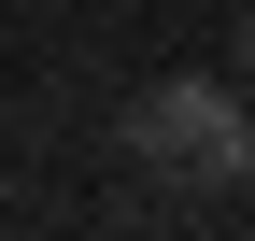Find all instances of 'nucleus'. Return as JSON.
<instances>
[{"label":"nucleus","instance_id":"nucleus-1","mask_svg":"<svg viewBox=\"0 0 255 241\" xmlns=\"http://www.w3.org/2000/svg\"><path fill=\"white\" fill-rule=\"evenodd\" d=\"M241 128H255V100H241L227 71H170V85L128 100V156H142V185H241Z\"/></svg>","mask_w":255,"mask_h":241},{"label":"nucleus","instance_id":"nucleus-2","mask_svg":"<svg viewBox=\"0 0 255 241\" xmlns=\"http://www.w3.org/2000/svg\"><path fill=\"white\" fill-rule=\"evenodd\" d=\"M227 85H241V100H255V14H241V43H227Z\"/></svg>","mask_w":255,"mask_h":241},{"label":"nucleus","instance_id":"nucleus-3","mask_svg":"<svg viewBox=\"0 0 255 241\" xmlns=\"http://www.w3.org/2000/svg\"><path fill=\"white\" fill-rule=\"evenodd\" d=\"M241 185H255V128H241Z\"/></svg>","mask_w":255,"mask_h":241}]
</instances>
